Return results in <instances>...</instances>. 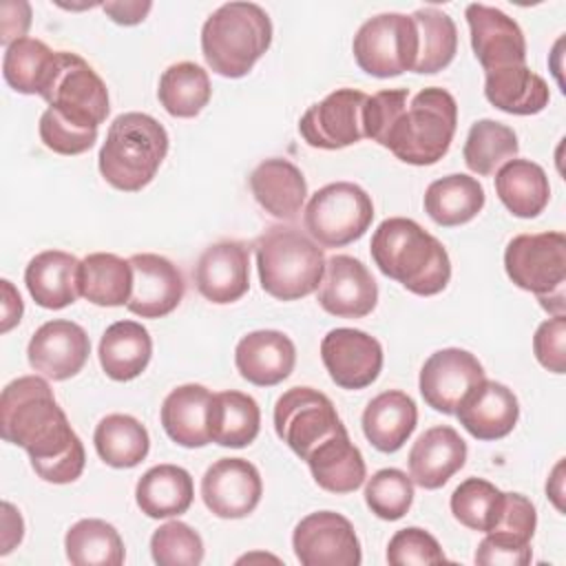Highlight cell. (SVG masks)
Wrapping results in <instances>:
<instances>
[{
  "label": "cell",
  "instance_id": "cell-16",
  "mask_svg": "<svg viewBox=\"0 0 566 566\" xmlns=\"http://www.w3.org/2000/svg\"><path fill=\"white\" fill-rule=\"evenodd\" d=\"M321 358L329 378L343 389L369 387L382 369L380 343L363 329L336 327L323 336Z\"/></svg>",
  "mask_w": 566,
  "mask_h": 566
},
{
  "label": "cell",
  "instance_id": "cell-19",
  "mask_svg": "<svg viewBox=\"0 0 566 566\" xmlns=\"http://www.w3.org/2000/svg\"><path fill=\"white\" fill-rule=\"evenodd\" d=\"M91 354V340L73 321L53 318L35 329L29 340V365L51 380H66L82 371Z\"/></svg>",
  "mask_w": 566,
  "mask_h": 566
},
{
  "label": "cell",
  "instance_id": "cell-53",
  "mask_svg": "<svg viewBox=\"0 0 566 566\" xmlns=\"http://www.w3.org/2000/svg\"><path fill=\"white\" fill-rule=\"evenodd\" d=\"M102 9L106 11V15L117 22V24H124V27H133V24H139L148 11L153 9V2L144 0H117V2H104Z\"/></svg>",
  "mask_w": 566,
  "mask_h": 566
},
{
  "label": "cell",
  "instance_id": "cell-18",
  "mask_svg": "<svg viewBox=\"0 0 566 566\" xmlns=\"http://www.w3.org/2000/svg\"><path fill=\"white\" fill-rule=\"evenodd\" d=\"M378 301V285L363 261L349 254H334L325 261L318 285V305L338 318H363Z\"/></svg>",
  "mask_w": 566,
  "mask_h": 566
},
{
  "label": "cell",
  "instance_id": "cell-15",
  "mask_svg": "<svg viewBox=\"0 0 566 566\" xmlns=\"http://www.w3.org/2000/svg\"><path fill=\"white\" fill-rule=\"evenodd\" d=\"M484 380L482 363L467 349L447 347L433 352L420 369V394L440 413H455L460 400Z\"/></svg>",
  "mask_w": 566,
  "mask_h": 566
},
{
  "label": "cell",
  "instance_id": "cell-24",
  "mask_svg": "<svg viewBox=\"0 0 566 566\" xmlns=\"http://www.w3.org/2000/svg\"><path fill=\"white\" fill-rule=\"evenodd\" d=\"M467 462V442L449 424L427 429L409 451V478L422 489H440Z\"/></svg>",
  "mask_w": 566,
  "mask_h": 566
},
{
  "label": "cell",
  "instance_id": "cell-54",
  "mask_svg": "<svg viewBox=\"0 0 566 566\" xmlns=\"http://www.w3.org/2000/svg\"><path fill=\"white\" fill-rule=\"evenodd\" d=\"M2 548H0V555H7L15 544H20L22 539V531H24V524H22V517L20 513L13 509V504L4 502L2 504Z\"/></svg>",
  "mask_w": 566,
  "mask_h": 566
},
{
  "label": "cell",
  "instance_id": "cell-13",
  "mask_svg": "<svg viewBox=\"0 0 566 566\" xmlns=\"http://www.w3.org/2000/svg\"><path fill=\"white\" fill-rule=\"evenodd\" d=\"M367 95L356 88H338L325 99L312 104L301 122L298 133L312 148L338 150L365 137L363 111Z\"/></svg>",
  "mask_w": 566,
  "mask_h": 566
},
{
  "label": "cell",
  "instance_id": "cell-33",
  "mask_svg": "<svg viewBox=\"0 0 566 566\" xmlns=\"http://www.w3.org/2000/svg\"><path fill=\"white\" fill-rule=\"evenodd\" d=\"M259 429L261 409L252 396L234 389L212 394L208 407V433L212 442L241 449L256 440Z\"/></svg>",
  "mask_w": 566,
  "mask_h": 566
},
{
  "label": "cell",
  "instance_id": "cell-50",
  "mask_svg": "<svg viewBox=\"0 0 566 566\" xmlns=\"http://www.w3.org/2000/svg\"><path fill=\"white\" fill-rule=\"evenodd\" d=\"M531 557V544L502 533H486L475 551V564L482 566H526Z\"/></svg>",
  "mask_w": 566,
  "mask_h": 566
},
{
  "label": "cell",
  "instance_id": "cell-10",
  "mask_svg": "<svg viewBox=\"0 0 566 566\" xmlns=\"http://www.w3.org/2000/svg\"><path fill=\"white\" fill-rule=\"evenodd\" d=\"M356 64L374 77H396L413 71L418 33L411 15L378 13L360 24L352 44Z\"/></svg>",
  "mask_w": 566,
  "mask_h": 566
},
{
  "label": "cell",
  "instance_id": "cell-32",
  "mask_svg": "<svg viewBox=\"0 0 566 566\" xmlns=\"http://www.w3.org/2000/svg\"><path fill=\"white\" fill-rule=\"evenodd\" d=\"M192 478L177 464H157L148 469L135 486L137 506L153 520L177 517L186 513L192 504Z\"/></svg>",
  "mask_w": 566,
  "mask_h": 566
},
{
  "label": "cell",
  "instance_id": "cell-31",
  "mask_svg": "<svg viewBox=\"0 0 566 566\" xmlns=\"http://www.w3.org/2000/svg\"><path fill=\"white\" fill-rule=\"evenodd\" d=\"M484 97L511 115H535L548 106V84L526 64L484 73Z\"/></svg>",
  "mask_w": 566,
  "mask_h": 566
},
{
  "label": "cell",
  "instance_id": "cell-4",
  "mask_svg": "<svg viewBox=\"0 0 566 566\" xmlns=\"http://www.w3.org/2000/svg\"><path fill=\"white\" fill-rule=\"evenodd\" d=\"M272 22L254 2H226L208 15L201 29V51L221 77H243L270 49Z\"/></svg>",
  "mask_w": 566,
  "mask_h": 566
},
{
  "label": "cell",
  "instance_id": "cell-48",
  "mask_svg": "<svg viewBox=\"0 0 566 566\" xmlns=\"http://www.w3.org/2000/svg\"><path fill=\"white\" fill-rule=\"evenodd\" d=\"M407 97H409L407 88H387V91L367 95L365 111H363L365 137H369L382 146L391 124L407 106Z\"/></svg>",
  "mask_w": 566,
  "mask_h": 566
},
{
  "label": "cell",
  "instance_id": "cell-28",
  "mask_svg": "<svg viewBox=\"0 0 566 566\" xmlns=\"http://www.w3.org/2000/svg\"><path fill=\"white\" fill-rule=\"evenodd\" d=\"M305 462L314 482L329 493H352L365 482V460L360 449L349 440L347 429L321 442Z\"/></svg>",
  "mask_w": 566,
  "mask_h": 566
},
{
  "label": "cell",
  "instance_id": "cell-41",
  "mask_svg": "<svg viewBox=\"0 0 566 566\" xmlns=\"http://www.w3.org/2000/svg\"><path fill=\"white\" fill-rule=\"evenodd\" d=\"M520 150L517 135L511 126L495 119H478L467 135L462 157L469 170L489 177L495 175L500 166L515 159Z\"/></svg>",
  "mask_w": 566,
  "mask_h": 566
},
{
  "label": "cell",
  "instance_id": "cell-45",
  "mask_svg": "<svg viewBox=\"0 0 566 566\" xmlns=\"http://www.w3.org/2000/svg\"><path fill=\"white\" fill-rule=\"evenodd\" d=\"M150 553L159 566H197L203 559V542L192 526L172 520L153 533Z\"/></svg>",
  "mask_w": 566,
  "mask_h": 566
},
{
  "label": "cell",
  "instance_id": "cell-39",
  "mask_svg": "<svg viewBox=\"0 0 566 566\" xmlns=\"http://www.w3.org/2000/svg\"><path fill=\"white\" fill-rule=\"evenodd\" d=\"M212 88L208 71L195 62L170 64L161 77L157 97L168 115L172 117H195L210 102Z\"/></svg>",
  "mask_w": 566,
  "mask_h": 566
},
{
  "label": "cell",
  "instance_id": "cell-35",
  "mask_svg": "<svg viewBox=\"0 0 566 566\" xmlns=\"http://www.w3.org/2000/svg\"><path fill=\"white\" fill-rule=\"evenodd\" d=\"M484 208V188L475 177L447 175L429 184L424 192V212L444 228L471 221Z\"/></svg>",
  "mask_w": 566,
  "mask_h": 566
},
{
  "label": "cell",
  "instance_id": "cell-52",
  "mask_svg": "<svg viewBox=\"0 0 566 566\" xmlns=\"http://www.w3.org/2000/svg\"><path fill=\"white\" fill-rule=\"evenodd\" d=\"M0 15V42L4 46L13 44L20 38H27L24 33L31 24L29 2H2Z\"/></svg>",
  "mask_w": 566,
  "mask_h": 566
},
{
  "label": "cell",
  "instance_id": "cell-27",
  "mask_svg": "<svg viewBox=\"0 0 566 566\" xmlns=\"http://www.w3.org/2000/svg\"><path fill=\"white\" fill-rule=\"evenodd\" d=\"M416 422V402L400 389L378 394L363 411V433L369 444L382 453L398 451L413 433Z\"/></svg>",
  "mask_w": 566,
  "mask_h": 566
},
{
  "label": "cell",
  "instance_id": "cell-6",
  "mask_svg": "<svg viewBox=\"0 0 566 566\" xmlns=\"http://www.w3.org/2000/svg\"><path fill=\"white\" fill-rule=\"evenodd\" d=\"M455 126L458 104L453 95L440 86H427L396 117L382 146L405 164L431 166L447 155Z\"/></svg>",
  "mask_w": 566,
  "mask_h": 566
},
{
  "label": "cell",
  "instance_id": "cell-46",
  "mask_svg": "<svg viewBox=\"0 0 566 566\" xmlns=\"http://www.w3.org/2000/svg\"><path fill=\"white\" fill-rule=\"evenodd\" d=\"M387 562L394 566L409 564H442L447 555L442 553L438 539L418 526H407L394 533L387 546Z\"/></svg>",
  "mask_w": 566,
  "mask_h": 566
},
{
  "label": "cell",
  "instance_id": "cell-49",
  "mask_svg": "<svg viewBox=\"0 0 566 566\" xmlns=\"http://www.w3.org/2000/svg\"><path fill=\"white\" fill-rule=\"evenodd\" d=\"M533 352L537 363L553 371L564 374L566 369V318L564 314H557L548 321H544L535 336H533Z\"/></svg>",
  "mask_w": 566,
  "mask_h": 566
},
{
  "label": "cell",
  "instance_id": "cell-5",
  "mask_svg": "<svg viewBox=\"0 0 566 566\" xmlns=\"http://www.w3.org/2000/svg\"><path fill=\"white\" fill-rule=\"evenodd\" d=\"M263 292L279 301H296L318 290L325 254L307 234L290 226L268 228L254 245Z\"/></svg>",
  "mask_w": 566,
  "mask_h": 566
},
{
  "label": "cell",
  "instance_id": "cell-23",
  "mask_svg": "<svg viewBox=\"0 0 566 566\" xmlns=\"http://www.w3.org/2000/svg\"><path fill=\"white\" fill-rule=\"evenodd\" d=\"M296 363V347L279 329H256L245 334L234 349V365L248 382L272 387L283 382Z\"/></svg>",
  "mask_w": 566,
  "mask_h": 566
},
{
  "label": "cell",
  "instance_id": "cell-55",
  "mask_svg": "<svg viewBox=\"0 0 566 566\" xmlns=\"http://www.w3.org/2000/svg\"><path fill=\"white\" fill-rule=\"evenodd\" d=\"M2 285V332H9L13 325L20 323L22 318V298L18 294V290L11 285V281L2 279L0 281Z\"/></svg>",
  "mask_w": 566,
  "mask_h": 566
},
{
  "label": "cell",
  "instance_id": "cell-25",
  "mask_svg": "<svg viewBox=\"0 0 566 566\" xmlns=\"http://www.w3.org/2000/svg\"><path fill=\"white\" fill-rule=\"evenodd\" d=\"M82 261L62 250H44L35 254L27 270L24 283L31 298L46 310H62L82 296L80 292Z\"/></svg>",
  "mask_w": 566,
  "mask_h": 566
},
{
  "label": "cell",
  "instance_id": "cell-29",
  "mask_svg": "<svg viewBox=\"0 0 566 566\" xmlns=\"http://www.w3.org/2000/svg\"><path fill=\"white\" fill-rule=\"evenodd\" d=\"M99 365L113 380L126 382L137 378L150 363L153 340L148 329L137 321H117L106 327L99 340Z\"/></svg>",
  "mask_w": 566,
  "mask_h": 566
},
{
  "label": "cell",
  "instance_id": "cell-34",
  "mask_svg": "<svg viewBox=\"0 0 566 566\" xmlns=\"http://www.w3.org/2000/svg\"><path fill=\"white\" fill-rule=\"evenodd\" d=\"M495 192L504 208L522 219L537 217L551 199L548 177L531 159H509L495 172Z\"/></svg>",
  "mask_w": 566,
  "mask_h": 566
},
{
  "label": "cell",
  "instance_id": "cell-3",
  "mask_svg": "<svg viewBox=\"0 0 566 566\" xmlns=\"http://www.w3.org/2000/svg\"><path fill=\"white\" fill-rule=\"evenodd\" d=\"M168 153L166 128L146 113H122L99 148V172L117 190L137 192L148 186Z\"/></svg>",
  "mask_w": 566,
  "mask_h": 566
},
{
  "label": "cell",
  "instance_id": "cell-36",
  "mask_svg": "<svg viewBox=\"0 0 566 566\" xmlns=\"http://www.w3.org/2000/svg\"><path fill=\"white\" fill-rule=\"evenodd\" d=\"M133 290L130 263L111 252H93L82 259L80 292L102 307L126 305Z\"/></svg>",
  "mask_w": 566,
  "mask_h": 566
},
{
  "label": "cell",
  "instance_id": "cell-1",
  "mask_svg": "<svg viewBox=\"0 0 566 566\" xmlns=\"http://www.w3.org/2000/svg\"><path fill=\"white\" fill-rule=\"evenodd\" d=\"M0 433L29 453L33 471L44 482L69 484L84 471V444L40 376H20L2 389Z\"/></svg>",
  "mask_w": 566,
  "mask_h": 566
},
{
  "label": "cell",
  "instance_id": "cell-17",
  "mask_svg": "<svg viewBox=\"0 0 566 566\" xmlns=\"http://www.w3.org/2000/svg\"><path fill=\"white\" fill-rule=\"evenodd\" d=\"M464 15L473 53L484 73L526 64V40L513 18L495 7L478 2L469 4Z\"/></svg>",
  "mask_w": 566,
  "mask_h": 566
},
{
  "label": "cell",
  "instance_id": "cell-51",
  "mask_svg": "<svg viewBox=\"0 0 566 566\" xmlns=\"http://www.w3.org/2000/svg\"><path fill=\"white\" fill-rule=\"evenodd\" d=\"M535 524H537V513H535V506L531 504V500L524 497L522 493H504L502 515H500L495 528L489 533H502V535H509V537L531 544Z\"/></svg>",
  "mask_w": 566,
  "mask_h": 566
},
{
  "label": "cell",
  "instance_id": "cell-20",
  "mask_svg": "<svg viewBox=\"0 0 566 566\" xmlns=\"http://www.w3.org/2000/svg\"><path fill=\"white\" fill-rule=\"evenodd\" d=\"M133 290L126 307L142 318H161L184 298L186 283L179 268L161 254L142 252L128 259Z\"/></svg>",
  "mask_w": 566,
  "mask_h": 566
},
{
  "label": "cell",
  "instance_id": "cell-30",
  "mask_svg": "<svg viewBox=\"0 0 566 566\" xmlns=\"http://www.w3.org/2000/svg\"><path fill=\"white\" fill-rule=\"evenodd\" d=\"M212 394L203 385H181L172 389L161 405L159 418L168 438L181 447L195 449L206 447L210 440L208 433V407Z\"/></svg>",
  "mask_w": 566,
  "mask_h": 566
},
{
  "label": "cell",
  "instance_id": "cell-22",
  "mask_svg": "<svg viewBox=\"0 0 566 566\" xmlns=\"http://www.w3.org/2000/svg\"><path fill=\"white\" fill-rule=\"evenodd\" d=\"M455 416L473 438L500 440L513 431L520 405L506 385L484 378L460 400Z\"/></svg>",
  "mask_w": 566,
  "mask_h": 566
},
{
  "label": "cell",
  "instance_id": "cell-2",
  "mask_svg": "<svg viewBox=\"0 0 566 566\" xmlns=\"http://www.w3.org/2000/svg\"><path fill=\"white\" fill-rule=\"evenodd\" d=\"M371 259L378 270L418 296L442 292L451 279L444 245L407 217L385 219L371 237Z\"/></svg>",
  "mask_w": 566,
  "mask_h": 566
},
{
  "label": "cell",
  "instance_id": "cell-8",
  "mask_svg": "<svg viewBox=\"0 0 566 566\" xmlns=\"http://www.w3.org/2000/svg\"><path fill=\"white\" fill-rule=\"evenodd\" d=\"M40 97L64 119L97 130L108 117V91L93 66L71 51H57L49 82Z\"/></svg>",
  "mask_w": 566,
  "mask_h": 566
},
{
  "label": "cell",
  "instance_id": "cell-47",
  "mask_svg": "<svg viewBox=\"0 0 566 566\" xmlns=\"http://www.w3.org/2000/svg\"><path fill=\"white\" fill-rule=\"evenodd\" d=\"M40 139L53 153L82 155L95 144L97 130L82 128V126L64 119L53 108H46L40 117Z\"/></svg>",
  "mask_w": 566,
  "mask_h": 566
},
{
  "label": "cell",
  "instance_id": "cell-42",
  "mask_svg": "<svg viewBox=\"0 0 566 566\" xmlns=\"http://www.w3.org/2000/svg\"><path fill=\"white\" fill-rule=\"evenodd\" d=\"M55 53L42 40L20 38L7 46L2 75L7 84L24 95H40L55 64Z\"/></svg>",
  "mask_w": 566,
  "mask_h": 566
},
{
  "label": "cell",
  "instance_id": "cell-44",
  "mask_svg": "<svg viewBox=\"0 0 566 566\" xmlns=\"http://www.w3.org/2000/svg\"><path fill=\"white\" fill-rule=\"evenodd\" d=\"M365 502L380 520H400L413 502V480L400 469H380L365 484Z\"/></svg>",
  "mask_w": 566,
  "mask_h": 566
},
{
  "label": "cell",
  "instance_id": "cell-9",
  "mask_svg": "<svg viewBox=\"0 0 566 566\" xmlns=\"http://www.w3.org/2000/svg\"><path fill=\"white\" fill-rule=\"evenodd\" d=\"M374 219L371 197L352 181L318 188L305 206V230L323 248H343L360 239Z\"/></svg>",
  "mask_w": 566,
  "mask_h": 566
},
{
  "label": "cell",
  "instance_id": "cell-43",
  "mask_svg": "<svg viewBox=\"0 0 566 566\" xmlns=\"http://www.w3.org/2000/svg\"><path fill=\"white\" fill-rule=\"evenodd\" d=\"M504 509V491L482 478H467L451 493V513L453 517L480 533L495 528Z\"/></svg>",
  "mask_w": 566,
  "mask_h": 566
},
{
  "label": "cell",
  "instance_id": "cell-12",
  "mask_svg": "<svg viewBox=\"0 0 566 566\" xmlns=\"http://www.w3.org/2000/svg\"><path fill=\"white\" fill-rule=\"evenodd\" d=\"M292 548L303 566H358L363 559L352 522L334 511L303 517L292 533Z\"/></svg>",
  "mask_w": 566,
  "mask_h": 566
},
{
  "label": "cell",
  "instance_id": "cell-26",
  "mask_svg": "<svg viewBox=\"0 0 566 566\" xmlns=\"http://www.w3.org/2000/svg\"><path fill=\"white\" fill-rule=\"evenodd\" d=\"M250 190L265 212L281 221H292L303 208L307 184L292 161L272 157L252 170Z\"/></svg>",
  "mask_w": 566,
  "mask_h": 566
},
{
  "label": "cell",
  "instance_id": "cell-14",
  "mask_svg": "<svg viewBox=\"0 0 566 566\" xmlns=\"http://www.w3.org/2000/svg\"><path fill=\"white\" fill-rule=\"evenodd\" d=\"M259 469L243 458H221L201 478V497L210 513L223 520L248 517L261 502Z\"/></svg>",
  "mask_w": 566,
  "mask_h": 566
},
{
  "label": "cell",
  "instance_id": "cell-40",
  "mask_svg": "<svg viewBox=\"0 0 566 566\" xmlns=\"http://www.w3.org/2000/svg\"><path fill=\"white\" fill-rule=\"evenodd\" d=\"M66 559L75 566H119L124 562V542L117 528L104 520H80L64 537Z\"/></svg>",
  "mask_w": 566,
  "mask_h": 566
},
{
  "label": "cell",
  "instance_id": "cell-38",
  "mask_svg": "<svg viewBox=\"0 0 566 566\" xmlns=\"http://www.w3.org/2000/svg\"><path fill=\"white\" fill-rule=\"evenodd\" d=\"M418 33V55L413 73H438L451 64L458 51V29L449 13L424 7L411 13Z\"/></svg>",
  "mask_w": 566,
  "mask_h": 566
},
{
  "label": "cell",
  "instance_id": "cell-7",
  "mask_svg": "<svg viewBox=\"0 0 566 566\" xmlns=\"http://www.w3.org/2000/svg\"><path fill=\"white\" fill-rule=\"evenodd\" d=\"M504 268L517 287L539 298L544 310L564 314L566 239L562 232L513 237L504 250Z\"/></svg>",
  "mask_w": 566,
  "mask_h": 566
},
{
  "label": "cell",
  "instance_id": "cell-37",
  "mask_svg": "<svg viewBox=\"0 0 566 566\" xmlns=\"http://www.w3.org/2000/svg\"><path fill=\"white\" fill-rule=\"evenodd\" d=\"M97 455L115 469L137 467L150 449L146 427L128 413H111L102 418L93 433Z\"/></svg>",
  "mask_w": 566,
  "mask_h": 566
},
{
  "label": "cell",
  "instance_id": "cell-21",
  "mask_svg": "<svg viewBox=\"0 0 566 566\" xmlns=\"http://www.w3.org/2000/svg\"><path fill=\"white\" fill-rule=\"evenodd\" d=\"M192 276L210 303H234L250 287V248L241 241L212 243L201 252Z\"/></svg>",
  "mask_w": 566,
  "mask_h": 566
},
{
  "label": "cell",
  "instance_id": "cell-11",
  "mask_svg": "<svg viewBox=\"0 0 566 566\" xmlns=\"http://www.w3.org/2000/svg\"><path fill=\"white\" fill-rule=\"evenodd\" d=\"M276 436L305 460L321 442L345 429L334 402L314 387H292L274 405Z\"/></svg>",
  "mask_w": 566,
  "mask_h": 566
}]
</instances>
